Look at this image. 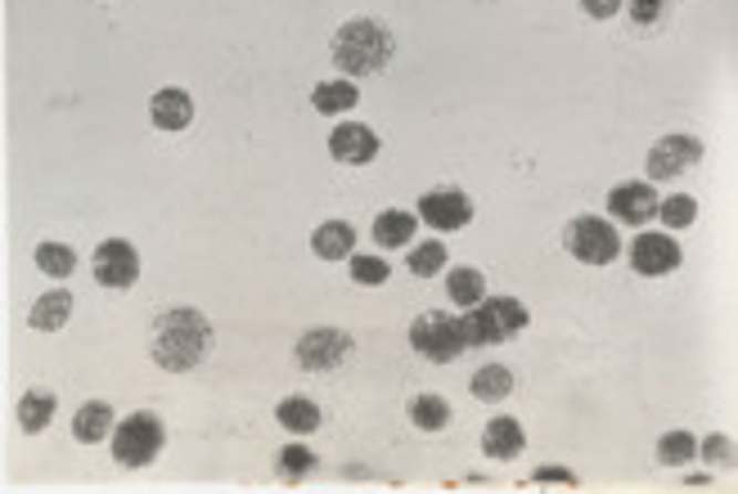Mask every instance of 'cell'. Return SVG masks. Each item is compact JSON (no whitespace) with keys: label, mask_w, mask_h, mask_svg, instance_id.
Masks as SVG:
<instances>
[{"label":"cell","mask_w":738,"mask_h":494,"mask_svg":"<svg viewBox=\"0 0 738 494\" xmlns=\"http://www.w3.org/2000/svg\"><path fill=\"white\" fill-rule=\"evenodd\" d=\"M212 346V324L204 311H189V306H176V311H163L158 324H154V365L167 369V374H189L204 365Z\"/></svg>","instance_id":"1"},{"label":"cell","mask_w":738,"mask_h":494,"mask_svg":"<svg viewBox=\"0 0 738 494\" xmlns=\"http://www.w3.org/2000/svg\"><path fill=\"white\" fill-rule=\"evenodd\" d=\"M392 59V32L378 19H352L333 36V63L352 77H374Z\"/></svg>","instance_id":"2"},{"label":"cell","mask_w":738,"mask_h":494,"mask_svg":"<svg viewBox=\"0 0 738 494\" xmlns=\"http://www.w3.org/2000/svg\"><path fill=\"white\" fill-rule=\"evenodd\" d=\"M531 324V311L513 297H482L478 306H468L464 315V337L468 346H500L509 337H518Z\"/></svg>","instance_id":"3"},{"label":"cell","mask_w":738,"mask_h":494,"mask_svg":"<svg viewBox=\"0 0 738 494\" xmlns=\"http://www.w3.org/2000/svg\"><path fill=\"white\" fill-rule=\"evenodd\" d=\"M167 445V428H163V418L154 409H141V413H126L117 422V432H113V459L117 467H149Z\"/></svg>","instance_id":"4"},{"label":"cell","mask_w":738,"mask_h":494,"mask_svg":"<svg viewBox=\"0 0 738 494\" xmlns=\"http://www.w3.org/2000/svg\"><path fill=\"white\" fill-rule=\"evenodd\" d=\"M410 346L419 350L424 360L433 365H450L468 350V337H464V319L446 315V311H424L415 324H410Z\"/></svg>","instance_id":"5"},{"label":"cell","mask_w":738,"mask_h":494,"mask_svg":"<svg viewBox=\"0 0 738 494\" xmlns=\"http://www.w3.org/2000/svg\"><path fill=\"white\" fill-rule=\"evenodd\" d=\"M563 248H568L581 265H609V261H617V252H622V234H617L613 221H603V217H576V221H568V230H563Z\"/></svg>","instance_id":"6"},{"label":"cell","mask_w":738,"mask_h":494,"mask_svg":"<svg viewBox=\"0 0 738 494\" xmlns=\"http://www.w3.org/2000/svg\"><path fill=\"white\" fill-rule=\"evenodd\" d=\"M352 356V333L343 328H311L298 337V365L306 374H329Z\"/></svg>","instance_id":"7"},{"label":"cell","mask_w":738,"mask_h":494,"mask_svg":"<svg viewBox=\"0 0 738 494\" xmlns=\"http://www.w3.org/2000/svg\"><path fill=\"white\" fill-rule=\"evenodd\" d=\"M698 162H703V139L698 135H662L648 149V180H676Z\"/></svg>","instance_id":"8"},{"label":"cell","mask_w":738,"mask_h":494,"mask_svg":"<svg viewBox=\"0 0 738 494\" xmlns=\"http://www.w3.org/2000/svg\"><path fill=\"white\" fill-rule=\"evenodd\" d=\"M141 278V256L126 239H104L100 252H95V284L100 288H113V293H126L131 284Z\"/></svg>","instance_id":"9"},{"label":"cell","mask_w":738,"mask_h":494,"mask_svg":"<svg viewBox=\"0 0 738 494\" xmlns=\"http://www.w3.org/2000/svg\"><path fill=\"white\" fill-rule=\"evenodd\" d=\"M419 221H428L441 234L464 230L468 221H474V198H468L464 189H428L419 198Z\"/></svg>","instance_id":"10"},{"label":"cell","mask_w":738,"mask_h":494,"mask_svg":"<svg viewBox=\"0 0 738 494\" xmlns=\"http://www.w3.org/2000/svg\"><path fill=\"white\" fill-rule=\"evenodd\" d=\"M378 135L370 130V126H361V122H343V126H333V135H329V154H333V162H347V167H365V162H374L378 158Z\"/></svg>","instance_id":"11"},{"label":"cell","mask_w":738,"mask_h":494,"mask_svg":"<svg viewBox=\"0 0 738 494\" xmlns=\"http://www.w3.org/2000/svg\"><path fill=\"white\" fill-rule=\"evenodd\" d=\"M631 265L644 278H662V274H671L680 265V243L671 234H640L631 243Z\"/></svg>","instance_id":"12"},{"label":"cell","mask_w":738,"mask_h":494,"mask_svg":"<svg viewBox=\"0 0 738 494\" xmlns=\"http://www.w3.org/2000/svg\"><path fill=\"white\" fill-rule=\"evenodd\" d=\"M609 217H617L622 225H648L657 217V189L644 185V180H631V185H617L609 193Z\"/></svg>","instance_id":"13"},{"label":"cell","mask_w":738,"mask_h":494,"mask_svg":"<svg viewBox=\"0 0 738 494\" xmlns=\"http://www.w3.org/2000/svg\"><path fill=\"white\" fill-rule=\"evenodd\" d=\"M522 450H527V432H522L518 418L500 413V418H491L487 428H482V454H487V459L509 463V459H518Z\"/></svg>","instance_id":"14"},{"label":"cell","mask_w":738,"mask_h":494,"mask_svg":"<svg viewBox=\"0 0 738 494\" xmlns=\"http://www.w3.org/2000/svg\"><path fill=\"white\" fill-rule=\"evenodd\" d=\"M149 117H154L158 130H185V126L194 122V99H189V91H176V86L158 91V95L149 99Z\"/></svg>","instance_id":"15"},{"label":"cell","mask_w":738,"mask_h":494,"mask_svg":"<svg viewBox=\"0 0 738 494\" xmlns=\"http://www.w3.org/2000/svg\"><path fill=\"white\" fill-rule=\"evenodd\" d=\"M352 248H356V230L347 221H324L311 234V252L320 261H343V256H352Z\"/></svg>","instance_id":"16"},{"label":"cell","mask_w":738,"mask_h":494,"mask_svg":"<svg viewBox=\"0 0 738 494\" xmlns=\"http://www.w3.org/2000/svg\"><path fill=\"white\" fill-rule=\"evenodd\" d=\"M108 432H113V404L108 400H86L73 418V437L82 445H100Z\"/></svg>","instance_id":"17"},{"label":"cell","mask_w":738,"mask_h":494,"mask_svg":"<svg viewBox=\"0 0 738 494\" xmlns=\"http://www.w3.org/2000/svg\"><path fill=\"white\" fill-rule=\"evenodd\" d=\"M415 225H419V211L410 217V211L387 207V211H378V217H374V243L378 248H406L415 239Z\"/></svg>","instance_id":"18"},{"label":"cell","mask_w":738,"mask_h":494,"mask_svg":"<svg viewBox=\"0 0 738 494\" xmlns=\"http://www.w3.org/2000/svg\"><path fill=\"white\" fill-rule=\"evenodd\" d=\"M69 315H73V293H69V288H50V293L32 306L28 324H32L37 333H59L63 324H69Z\"/></svg>","instance_id":"19"},{"label":"cell","mask_w":738,"mask_h":494,"mask_svg":"<svg viewBox=\"0 0 738 494\" xmlns=\"http://www.w3.org/2000/svg\"><path fill=\"white\" fill-rule=\"evenodd\" d=\"M54 409H59V396H54V391H28V396L19 400V428H23L28 437L45 432L50 422H54Z\"/></svg>","instance_id":"20"},{"label":"cell","mask_w":738,"mask_h":494,"mask_svg":"<svg viewBox=\"0 0 738 494\" xmlns=\"http://www.w3.org/2000/svg\"><path fill=\"white\" fill-rule=\"evenodd\" d=\"M446 293H450V302L455 306H478L482 297H487V278H482V270H474V265H455L450 274H446Z\"/></svg>","instance_id":"21"},{"label":"cell","mask_w":738,"mask_h":494,"mask_svg":"<svg viewBox=\"0 0 738 494\" xmlns=\"http://www.w3.org/2000/svg\"><path fill=\"white\" fill-rule=\"evenodd\" d=\"M276 418H280V428H284V432L306 437V432H315V428H320V404H315V400H306V396H289V400H280Z\"/></svg>","instance_id":"22"},{"label":"cell","mask_w":738,"mask_h":494,"mask_svg":"<svg viewBox=\"0 0 738 494\" xmlns=\"http://www.w3.org/2000/svg\"><path fill=\"white\" fill-rule=\"evenodd\" d=\"M356 86L352 82H320L315 91H311V108L315 113H324V117H339V113H347V108H356Z\"/></svg>","instance_id":"23"},{"label":"cell","mask_w":738,"mask_h":494,"mask_svg":"<svg viewBox=\"0 0 738 494\" xmlns=\"http://www.w3.org/2000/svg\"><path fill=\"white\" fill-rule=\"evenodd\" d=\"M410 422H415L419 432H441L446 422H450V404H446L441 396L424 391V396H415V400H410Z\"/></svg>","instance_id":"24"},{"label":"cell","mask_w":738,"mask_h":494,"mask_svg":"<svg viewBox=\"0 0 738 494\" xmlns=\"http://www.w3.org/2000/svg\"><path fill=\"white\" fill-rule=\"evenodd\" d=\"M468 391L478 400H505V396H513V374L505 365H482L474 374V382H468Z\"/></svg>","instance_id":"25"},{"label":"cell","mask_w":738,"mask_h":494,"mask_svg":"<svg viewBox=\"0 0 738 494\" xmlns=\"http://www.w3.org/2000/svg\"><path fill=\"white\" fill-rule=\"evenodd\" d=\"M37 270L41 274H50V278H69L73 270H77V252L69 248V243H41L37 248Z\"/></svg>","instance_id":"26"},{"label":"cell","mask_w":738,"mask_h":494,"mask_svg":"<svg viewBox=\"0 0 738 494\" xmlns=\"http://www.w3.org/2000/svg\"><path fill=\"white\" fill-rule=\"evenodd\" d=\"M657 221H662L666 230H689V225L698 221V202H694L689 193H671V198L657 202Z\"/></svg>","instance_id":"27"},{"label":"cell","mask_w":738,"mask_h":494,"mask_svg":"<svg viewBox=\"0 0 738 494\" xmlns=\"http://www.w3.org/2000/svg\"><path fill=\"white\" fill-rule=\"evenodd\" d=\"M694 454H698L694 432H666V437L657 441V459H662L666 467H685V463H694Z\"/></svg>","instance_id":"28"},{"label":"cell","mask_w":738,"mask_h":494,"mask_svg":"<svg viewBox=\"0 0 738 494\" xmlns=\"http://www.w3.org/2000/svg\"><path fill=\"white\" fill-rule=\"evenodd\" d=\"M315 463H320L315 450H306V445H298V441L280 450V476H284V481H302V476H311Z\"/></svg>","instance_id":"29"},{"label":"cell","mask_w":738,"mask_h":494,"mask_svg":"<svg viewBox=\"0 0 738 494\" xmlns=\"http://www.w3.org/2000/svg\"><path fill=\"white\" fill-rule=\"evenodd\" d=\"M410 274H419V278H433V274H441V265H446V248H441V239H428V243H419L415 252H410Z\"/></svg>","instance_id":"30"},{"label":"cell","mask_w":738,"mask_h":494,"mask_svg":"<svg viewBox=\"0 0 738 494\" xmlns=\"http://www.w3.org/2000/svg\"><path fill=\"white\" fill-rule=\"evenodd\" d=\"M352 278H356V284H383L387 261L383 256H352Z\"/></svg>","instance_id":"31"},{"label":"cell","mask_w":738,"mask_h":494,"mask_svg":"<svg viewBox=\"0 0 738 494\" xmlns=\"http://www.w3.org/2000/svg\"><path fill=\"white\" fill-rule=\"evenodd\" d=\"M703 459H707V463H734V441L707 437V441H703Z\"/></svg>","instance_id":"32"},{"label":"cell","mask_w":738,"mask_h":494,"mask_svg":"<svg viewBox=\"0 0 738 494\" xmlns=\"http://www.w3.org/2000/svg\"><path fill=\"white\" fill-rule=\"evenodd\" d=\"M631 19H635L640 28L657 23V19H662V0H631Z\"/></svg>","instance_id":"33"},{"label":"cell","mask_w":738,"mask_h":494,"mask_svg":"<svg viewBox=\"0 0 738 494\" xmlns=\"http://www.w3.org/2000/svg\"><path fill=\"white\" fill-rule=\"evenodd\" d=\"M622 6H626V0H581V10L590 19H613V14H622Z\"/></svg>","instance_id":"34"},{"label":"cell","mask_w":738,"mask_h":494,"mask_svg":"<svg viewBox=\"0 0 738 494\" xmlns=\"http://www.w3.org/2000/svg\"><path fill=\"white\" fill-rule=\"evenodd\" d=\"M531 481H536V485H550V481H559V485H576V476H572L568 467H541Z\"/></svg>","instance_id":"35"}]
</instances>
